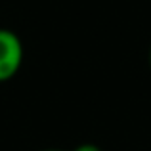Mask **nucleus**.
Segmentation results:
<instances>
[{
  "label": "nucleus",
  "mask_w": 151,
  "mask_h": 151,
  "mask_svg": "<svg viewBox=\"0 0 151 151\" xmlns=\"http://www.w3.org/2000/svg\"><path fill=\"white\" fill-rule=\"evenodd\" d=\"M23 63V44L10 29H0V82L17 75Z\"/></svg>",
  "instance_id": "obj_1"
},
{
  "label": "nucleus",
  "mask_w": 151,
  "mask_h": 151,
  "mask_svg": "<svg viewBox=\"0 0 151 151\" xmlns=\"http://www.w3.org/2000/svg\"><path fill=\"white\" fill-rule=\"evenodd\" d=\"M75 151H101V149L94 144H82V145H78V147H75Z\"/></svg>",
  "instance_id": "obj_2"
},
{
  "label": "nucleus",
  "mask_w": 151,
  "mask_h": 151,
  "mask_svg": "<svg viewBox=\"0 0 151 151\" xmlns=\"http://www.w3.org/2000/svg\"><path fill=\"white\" fill-rule=\"evenodd\" d=\"M149 67H151V48H149Z\"/></svg>",
  "instance_id": "obj_3"
},
{
  "label": "nucleus",
  "mask_w": 151,
  "mask_h": 151,
  "mask_svg": "<svg viewBox=\"0 0 151 151\" xmlns=\"http://www.w3.org/2000/svg\"><path fill=\"white\" fill-rule=\"evenodd\" d=\"M48 151H59V149H48Z\"/></svg>",
  "instance_id": "obj_4"
}]
</instances>
